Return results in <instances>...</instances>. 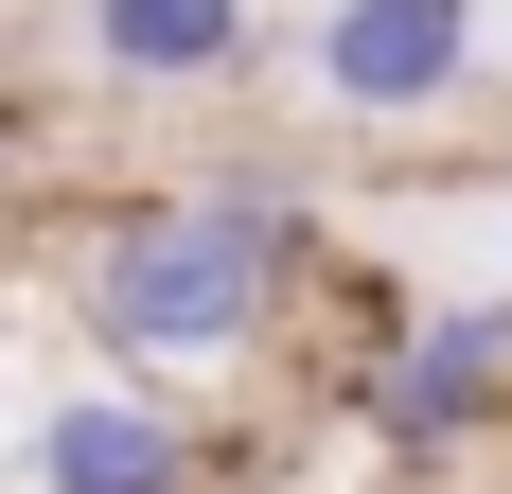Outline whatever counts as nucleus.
<instances>
[{"instance_id": "f257e3e1", "label": "nucleus", "mask_w": 512, "mask_h": 494, "mask_svg": "<svg viewBox=\"0 0 512 494\" xmlns=\"http://www.w3.org/2000/svg\"><path fill=\"white\" fill-rule=\"evenodd\" d=\"M318 265V212L283 177H195V195H142L71 247V300L124 371H230V353L283 318V283Z\"/></svg>"}, {"instance_id": "f03ea898", "label": "nucleus", "mask_w": 512, "mask_h": 494, "mask_svg": "<svg viewBox=\"0 0 512 494\" xmlns=\"http://www.w3.org/2000/svg\"><path fill=\"white\" fill-rule=\"evenodd\" d=\"M354 406L389 459H460L512 406V300H442V318H389V353H354Z\"/></svg>"}, {"instance_id": "7ed1b4c3", "label": "nucleus", "mask_w": 512, "mask_h": 494, "mask_svg": "<svg viewBox=\"0 0 512 494\" xmlns=\"http://www.w3.org/2000/svg\"><path fill=\"white\" fill-rule=\"evenodd\" d=\"M318 89L354 124H424L477 89V0H336L318 18Z\"/></svg>"}, {"instance_id": "20e7f679", "label": "nucleus", "mask_w": 512, "mask_h": 494, "mask_svg": "<svg viewBox=\"0 0 512 494\" xmlns=\"http://www.w3.org/2000/svg\"><path fill=\"white\" fill-rule=\"evenodd\" d=\"M36 494H212V442L159 389H71L36 424Z\"/></svg>"}, {"instance_id": "39448f33", "label": "nucleus", "mask_w": 512, "mask_h": 494, "mask_svg": "<svg viewBox=\"0 0 512 494\" xmlns=\"http://www.w3.org/2000/svg\"><path fill=\"white\" fill-rule=\"evenodd\" d=\"M71 36H89L106 89H230V71L265 53V18L248 0H89Z\"/></svg>"}, {"instance_id": "423d86ee", "label": "nucleus", "mask_w": 512, "mask_h": 494, "mask_svg": "<svg viewBox=\"0 0 512 494\" xmlns=\"http://www.w3.org/2000/svg\"><path fill=\"white\" fill-rule=\"evenodd\" d=\"M0 195H18V106H0Z\"/></svg>"}]
</instances>
